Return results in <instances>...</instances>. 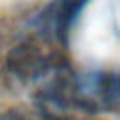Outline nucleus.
I'll list each match as a JSON object with an SVG mask.
<instances>
[{"label":"nucleus","mask_w":120,"mask_h":120,"mask_svg":"<svg viewBox=\"0 0 120 120\" xmlns=\"http://www.w3.org/2000/svg\"><path fill=\"white\" fill-rule=\"evenodd\" d=\"M71 103L86 112H99L120 103V71H94L75 77Z\"/></svg>","instance_id":"nucleus-1"},{"label":"nucleus","mask_w":120,"mask_h":120,"mask_svg":"<svg viewBox=\"0 0 120 120\" xmlns=\"http://www.w3.org/2000/svg\"><path fill=\"white\" fill-rule=\"evenodd\" d=\"M8 68L22 81H39L45 77L51 81L68 66L52 49L38 41H24L8 54Z\"/></svg>","instance_id":"nucleus-2"},{"label":"nucleus","mask_w":120,"mask_h":120,"mask_svg":"<svg viewBox=\"0 0 120 120\" xmlns=\"http://www.w3.org/2000/svg\"><path fill=\"white\" fill-rule=\"evenodd\" d=\"M90 0H58L51 8V15L45 17V21H47V32L60 45L68 43L69 30H71L73 22L77 21L79 13L84 9V6Z\"/></svg>","instance_id":"nucleus-3"},{"label":"nucleus","mask_w":120,"mask_h":120,"mask_svg":"<svg viewBox=\"0 0 120 120\" xmlns=\"http://www.w3.org/2000/svg\"><path fill=\"white\" fill-rule=\"evenodd\" d=\"M0 120H24L22 116H19V114H15V112H11V114H6V116H2Z\"/></svg>","instance_id":"nucleus-4"}]
</instances>
